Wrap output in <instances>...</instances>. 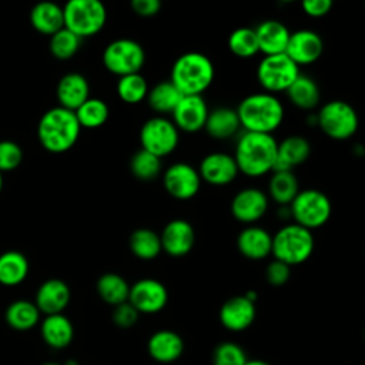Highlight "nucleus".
<instances>
[{"mask_svg": "<svg viewBox=\"0 0 365 365\" xmlns=\"http://www.w3.org/2000/svg\"><path fill=\"white\" fill-rule=\"evenodd\" d=\"M277 143L272 134L244 131L234 153L238 171L254 178L271 173L277 160Z\"/></svg>", "mask_w": 365, "mask_h": 365, "instance_id": "f257e3e1", "label": "nucleus"}, {"mask_svg": "<svg viewBox=\"0 0 365 365\" xmlns=\"http://www.w3.org/2000/svg\"><path fill=\"white\" fill-rule=\"evenodd\" d=\"M241 128L251 133L272 134L284 121V106L275 94L262 91L244 97L235 108Z\"/></svg>", "mask_w": 365, "mask_h": 365, "instance_id": "f03ea898", "label": "nucleus"}, {"mask_svg": "<svg viewBox=\"0 0 365 365\" xmlns=\"http://www.w3.org/2000/svg\"><path fill=\"white\" fill-rule=\"evenodd\" d=\"M81 127L74 111L60 106L47 110L37 125V137L43 148L60 154L68 151L78 140Z\"/></svg>", "mask_w": 365, "mask_h": 365, "instance_id": "7ed1b4c3", "label": "nucleus"}, {"mask_svg": "<svg viewBox=\"0 0 365 365\" xmlns=\"http://www.w3.org/2000/svg\"><path fill=\"white\" fill-rule=\"evenodd\" d=\"M214 76L215 68L208 56L187 51L173 63L170 81L182 96H202L212 84Z\"/></svg>", "mask_w": 365, "mask_h": 365, "instance_id": "20e7f679", "label": "nucleus"}, {"mask_svg": "<svg viewBox=\"0 0 365 365\" xmlns=\"http://www.w3.org/2000/svg\"><path fill=\"white\" fill-rule=\"evenodd\" d=\"M314 235L309 230L292 222L281 227L272 235L271 255L287 265H299L314 252Z\"/></svg>", "mask_w": 365, "mask_h": 365, "instance_id": "39448f33", "label": "nucleus"}, {"mask_svg": "<svg viewBox=\"0 0 365 365\" xmlns=\"http://www.w3.org/2000/svg\"><path fill=\"white\" fill-rule=\"evenodd\" d=\"M64 27L81 38L98 34L107 23L103 0H67L63 6Z\"/></svg>", "mask_w": 365, "mask_h": 365, "instance_id": "423d86ee", "label": "nucleus"}, {"mask_svg": "<svg viewBox=\"0 0 365 365\" xmlns=\"http://www.w3.org/2000/svg\"><path fill=\"white\" fill-rule=\"evenodd\" d=\"M288 207L294 222L309 231L325 225L332 214L331 200L315 188L299 190Z\"/></svg>", "mask_w": 365, "mask_h": 365, "instance_id": "0eeeda50", "label": "nucleus"}, {"mask_svg": "<svg viewBox=\"0 0 365 365\" xmlns=\"http://www.w3.org/2000/svg\"><path fill=\"white\" fill-rule=\"evenodd\" d=\"M317 125L332 140L351 138L359 125V118L355 108L342 100H331L322 104L315 114Z\"/></svg>", "mask_w": 365, "mask_h": 365, "instance_id": "6e6552de", "label": "nucleus"}, {"mask_svg": "<svg viewBox=\"0 0 365 365\" xmlns=\"http://www.w3.org/2000/svg\"><path fill=\"white\" fill-rule=\"evenodd\" d=\"M144 63L145 51L143 46L133 38L113 40L103 51L104 67L117 77L140 73Z\"/></svg>", "mask_w": 365, "mask_h": 365, "instance_id": "1a4fd4ad", "label": "nucleus"}, {"mask_svg": "<svg viewBox=\"0 0 365 365\" xmlns=\"http://www.w3.org/2000/svg\"><path fill=\"white\" fill-rule=\"evenodd\" d=\"M299 74V67L285 53L264 56L257 66L258 84L271 94L287 91Z\"/></svg>", "mask_w": 365, "mask_h": 365, "instance_id": "9d476101", "label": "nucleus"}, {"mask_svg": "<svg viewBox=\"0 0 365 365\" xmlns=\"http://www.w3.org/2000/svg\"><path fill=\"white\" fill-rule=\"evenodd\" d=\"M180 131L164 115L148 118L140 128V148L163 158L170 155L178 145Z\"/></svg>", "mask_w": 365, "mask_h": 365, "instance_id": "9b49d317", "label": "nucleus"}, {"mask_svg": "<svg viewBox=\"0 0 365 365\" xmlns=\"http://www.w3.org/2000/svg\"><path fill=\"white\" fill-rule=\"evenodd\" d=\"M163 185L168 195L175 200H191L194 198L201 187V177L198 170L191 164L178 161L171 164L163 173Z\"/></svg>", "mask_w": 365, "mask_h": 365, "instance_id": "f8f14e48", "label": "nucleus"}, {"mask_svg": "<svg viewBox=\"0 0 365 365\" xmlns=\"http://www.w3.org/2000/svg\"><path fill=\"white\" fill-rule=\"evenodd\" d=\"M140 314H157L168 302L165 285L154 278H143L130 285L127 299Z\"/></svg>", "mask_w": 365, "mask_h": 365, "instance_id": "ddd939ff", "label": "nucleus"}, {"mask_svg": "<svg viewBox=\"0 0 365 365\" xmlns=\"http://www.w3.org/2000/svg\"><path fill=\"white\" fill-rule=\"evenodd\" d=\"M208 111V104L202 96H182L171 113V121L178 131L192 134L204 128Z\"/></svg>", "mask_w": 365, "mask_h": 365, "instance_id": "4468645a", "label": "nucleus"}, {"mask_svg": "<svg viewBox=\"0 0 365 365\" xmlns=\"http://www.w3.org/2000/svg\"><path fill=\"white\" fill-rule=\"evenodd\" d=\"M324 53L322 37L308 29H301L289 34L285 54L298 66H309L319 60Z\"/></svg>", "mask_w": 365, "mask_h": 365, "instance_id": "2eb2a0df", "label": "nucleus"}, {"mask_svg": "<svg viewBox=\"0 0 365 365\" xmlns=\"http://www.w3.org/2000/svg\"><path fill=\"white\" fill-rule=\"evenodd\" d=\"M268 210V195L255 187L240 190L231 201L232 217L242 222L252 225L261 220Z\"/></svg>", "mask_w": 365, "mask_h": 365, "instance_id": "dca6fc26", "label": "nucleus"}, {"mask_svg": "<svg viewBox=\"0 0 365 365\" xmlns=\"http://www.w3.org/2000/svg\"><path fill=\"white\" fill-rule=\"evenodd\" d=\"M201 177V181H205L211 185L222 187L231 184L238 175V167L234 160V155L222 151H214L207 154L197 168Z\"/></svg>", "mask_w": 365, "mask_h": 365, "instance_id": "f3484780", "label": "nucleus"}, {"mask_svg": "<svg viewBox=\"0 0 365 365\" xmlns=\"http://www.w3.org/2000/svg\"><path fill=\"white\" fill-rule=\"evenodd\" d=\"M161 250L170 257L187 255L195 244L194 227L182 218L171 220L160 234Z\"/></svg>", "mask_w": 365, "mask_h": 365, "instance_id": "a211bd4d", "label": "nucleus"}, {"mask_svg": "<svg viewBox=\"0 0 365 365\" xmlns=\"http://www.w3.org/2000/svg\"><path fill=\"white\" fill-rule=\"evenodd\" d=\"M255 315V302L245 298V295H234L220 308V321L222 327L232 332H241L250 328Z\"/></svg>", "mask_w": 365, "mask_h": 365, "instance_id": "6ab92c4d", "label": "nucleus"}, {"mask_svg": "<svg viewBox=\"0 0 365 365\" xmlns=\"http://www.w3.org/2000/svg\"><path fill=\"white\" fill-rule=\"evenodd\" d=\"M71 299V291L67 282L60 278H50L40 284L36 291L34 304L40 314H61Z\"/></svg>", "mask_w": 365, "mask_h": 365, "instance_id": "aec40b11", "label": "nucleus"}, {"mask_svg": "<svg viewBox=\"0 0 365 365\" xmlns=\"http://www.w3.org/2000/svg\"><path fill=\"white\" fill-rule=\"evenodd\" d=\"M56 96L60 107L74 111L90 97V84L81 73L70 71L58 80Z\"/></svg>", "mask_w": 365, "mask_h": 365, "instance_id": "412c9836", "label": "nucleus"}, {"mask_svg": "<svg viewBox=\"0 0 365 365\" xmlns=\"http://www.w3.org/2000/svg\"><path fill=\"white\" fill-rule=\"evenodd\" d=\"M147 351L154 361L160 364H170L182 355L184 339L175 331L160 329L148 338Z\"/></svg>", "mask_w": 365, "mask_h": 365, "instance_id": "4be33fe9", "label": "nucleus"}, {"mask_svg": "<svg viewBox=\"0 0 365 365\" xmlns=\"http://www.w3.org/2000/svg\"><path fill=\"white\" fill-rule=\"evenodd\" d=\"M311 155V144L302 135H288L277 143V160L272 171L289 170L301 165Z\"/></svg>", "mask_w": 365, "mask_h": 365, "instance_id": "5701e85b", "label": "nucleus"}, {"mask_svg": "<svg viewBox=\"0 0 365 365\" xmlns=\"http://www.w3.org/2000/svg\"><path fill=\"white\" fill-rule=\"evenodd\" d=\"M272 235L262 227L248 225L237 237V248L248 259H264L271 255Z\"/></svg>", "mask_w": 365, "mask_h": 365, "instance_id": "b1692460", "label": "nucleus"}, {"mask_svg": "<svg viewBox=\"0 0 365 365\" xmlns=\"http://www.w3.org/2000/svg\"><path fill=\"white\" fill-rule=\"evenodd\" d=\"M254 30L257 34L259 53L264 56L285 53L291 31L284 23L278 20H265Z\"/></svg>", "mask_w": 365, "mask_h": 365, "instance_id": "393cba45", "label": "nucleus"}, {"mask_svg": "<svg viewBox=\"0 0 365 365\" xmlns=\"http://www.w3.org/2000/svg\"><path fill=\"white\" fill-rule=\"evenodd\" d=\"M40 334L46 345L53 349H63L71 344L74 338V327L63 312L51 314L41 319Z\"/></svg>", "mask_w": 365, "mask_h": 365, "instance_id": "a878e982", "label": "nucleus"}, {"mask_svg": "<svg viewBox=\"0 0 365 365\" xmlns=\"http://www.w3.org/2000/svg\"><path fill=\"white\" fill-rule=\"evenodd\" d=\"M30 23L33 29L41 34H54L64 27L63 6L50 0L36 3L30 10Z\"/></svg>", "mask_w": 365, "mask_h": 365, "instance_id": "bb28decb", "label": "nucleus"}, {"mask_svg": "<svg viewBox=\"0 0 365 365\" xmlns=\"http://www.w3.org/2000/svg\"><path fill=\"white\" fill-rule=\"evenodd\" d=\"M241 128L237 111L230 107H217L208 111L204 130L215 140H227Z\"/></svg>", "mask_w": 365, "mask_h": 365, "instance_id": "cd10ccee", "label": "nucleus"}, {"mask_svg": "<svg viewBox=\"0 0 365 365\" xmlns=\"http://www.w3.org/2000/svg\"><path fill=\"white\" fill-rule=\"evenodd\" d=\"M288 100L299 110L312 111L319 106L321 90L318 84L308 76L299 74L287 88Z\"/></svg>", "mask_w": 365, "mask_h": 365, "instance_id": "c85d7f7f", "label": "nucleus"}, {"mask_svg": "<svg viewBox=\"0 0 365 365\" xmlns=\"http://www.w3.org/2000/svg\"><path fill=\"white\" fill-rule=\"evenodd\" d=\"M30 271L29 259L20 251L10 250L0 254V284L16 287L21 284Z\"/></svg>", "mask_w": 365, "mask_h": 365, "instance_id": "c756f323", "label": "nucleus"}, {"mask_svg": "<svg viewBox=\"0 0 365 365\" xmlns=\"http://www.w3.org/2000/svg\"><path fill=\"white\" fill-rule=\"evenodd\" d=\"M40 315L34 301L16 299L7 305L4 319L7 325L16 331H29L40 322Z\"/></svg>", "mask_w": 365, "mask_h": 365, "instance_id": "7c9ffc66", "label": "nucleus"}, {"mask_svg": "<svg viewBox=\"0 0 365 365\" xmlns=\"http://www.w3.org/2000/svg\"><path fill=\"white\" fill-rule=\"evenodd\" d=\"M181 97L182 94L178 91V88L170 80H165L148 88L145 100L154 113H157L158 115H164L174 111Z\"/></svg>", "mask_w": 365, "mask_h": 365, "instance_id": "2f4dec72", "label": "nucleus"}, {"mask_svg": "<svg viewBox=\"0 0 365 365\" xmlns=\"http://www.w3.org/2000/svg\"><path fill=\"white\" fill-rule=\"evenodd\" d=\"M268 181V195L278 205H289L299 191V182L294 171H271Z\"/></svg>", "mask_w": 365, "mask_h": 365, "instance_id": "473e14b6", "label": "nucleus"}, {"mask_svg": "<svg viewBox=\"0 0 365 365\" xmlns=\"http://www.w3.org/2000/svg\"><path fill=\"white\" fill-rule=\"evenodd\" d=\"M96 289L104 302L114 307L128 299L130 284L117 272H106L97 279Z\"/></svg>", "mask_w": 365, "mask_h": 365, "instance_id": "72a5a7b5", "label": "nucleus"}, {"mask_svg": "<svg viewBox=\"0 0 365 365\" xmlns=\"http://www.w3.org/2000/svg\"><path fill=\"white\" fill-rule=\"evenodd\" d=\"M130 251L134 257L150 261L160 255L161 250V241L160 234L153 231L151 228H137L131 232L128 240Z\"/></svg>", "mask_w": 365, "mask_h": 365, "instance_id": "f704fd0d", "label": "nucleus"}, {"mask_svg": "<svg viewBox=\"0 0 365 365\" xmlns=\"http://www.w3.org/2000/svg\"><path fill=\"white\" fill-rule=\"evenodd\" d=\"M74 114L81 128H98L107 123L110 110L104 100L88 97L78 108L74 110Z\"/></svg>", "mask_w": 365, "mask_h": 365, "instance_id": "c9c22d12", "label": "nucleus"}, {"mask_svg": "<svg viewBox=\"0 0 365 365\" xmlns=\"http://www.w3.org/2000/svg\"><path fill=\"white\" fill-rule=\"evenodd\" d=\"M118 98L125 104H138L145 100L148 93V83L147 80L140 74H127L123 77H118L117 87H115Z\"/></svg>", "mask_w": 365, "mask_h": 365, "instance_id": "e433bc0d", "label": "nucleus"}, {"mask_svg": "<svg viewBox=\"0 0 365 365\" xmlns=\"http://www.w3.org/2000/svg\"><path fill=\"white\" fill-rule=\"evenodd\" d=\"M230 51L240 58H250L259 53L255 30L251 27H238L228 36Z\"/></svg>", "mask_w": 365, "mask_h": 365, "instance_id": "4c0bfd02", "label": "nucleus"}, {"mask_svg": "<svg viewBox=\"0 0 365 365\" xmlns=\"http://www.w3.org/2000/svg\"><path fill=\"white\" fill-rule=\"evenodd\" d=\"M130 171L140 181H153L161 173V158L140 148L130 160Z\"/></svg>", "mask_w": 365, "mask_h": 365, "instance_id": "58836bf2", "label": "nucleus"}, {"mask_svg": "<svg viewBox=\"0 0 365 365\" xmlns=\"http://www.w3.org/2000/svg\"><path fill=\"white\" fill-rule=\"evenodd\" d=\"M81 37H78L68 29L63 27L61 30L50 36L48 48L53 57H56L57 60H68L74 54H77V51L81 47Z\"/></svg>", "mask_w": 365, "mask_h": 365, "instance_id": "ea45409f", "label": "nucleus"}, {"mask_svg": "<svg viewBox=\"0 0 365 365\" xmlns=\"http://www.w3.org/2000/svg\"><path fill=\"white\" fill-rule=\"evenodd\" d=\"M212 365H244L247 362V354L242 346L235 342H220L212 351Z\"/></svg>", "mask_w": 365, "mask_h": 365, "instance_id": "a19ab883", "label": "nucleus"}, {"mask_svg": "<svg viewBox=\"0 0 365 365\" xmlns=\"http://www.w3.org/2000/svg\"><path fill=\"white\" fill-rule=\"evenodd\" d=\"M23 160L21 147L10 140L0 141V173L16 170Z\"/></svg>", "mask_w": 365, "mask_h": 365, "instance_id": "79ce46f5", "label": "nucleus"}, {"mask_svg": "<svg viewBox=\"0 0 365 365\" xmlns=\"http://www.w3.org/2000/svg\"><path fill=\"white\" fill-rule=\"evenodd\" d=\"M138 318H140V312L128 301L113 307L111 319L118 328H123V329L131 328L138 322Z\"/></svg>", "mask_w": 365, "mask_h": 365, "instance_id": "37998d69", "label": "nucleus"}, {"mask_svg": "<svg viewBox=\"0 0 365 365\" xmlns=\"http://www.w3.org/2000/svg\"><path fill=\"white\" fill-rule=\"evenodd\" d=\"M289 277H291V267L275 258L265 268V279L272 287L285 285Z\"/></svg>", "mask_w": 365, "mask_h": 365, "instance_id": "c03bdc74", "label": "nucleus"}, {"mask_svg": "<svg viewBox=\"0 0 365 365\" xmlns=\"http://www.w3.org/2000/svg\"><path fill=\"white\" fill-rule=\"evenodd\" d=\"M301 1V9L308 17L319 19L327 16L332 6L334 0H299Z\"/></svg>", "mask_w": 365, "mask_h": 365, "instance_id": "a18cd8bd", "label": "nucleus"}, {"mask_svg": "<svg viewBox=\"0 0 365 365\" xmlns=\"http://www.w3.org/2000/svg\"><path fill=\"white\" fill-rule=\"evenodd\" d=\"M161 0H130L131 10L140 17H153L161 10Z\"/></svg>", "mask_w": 365, "mask_h": 365, "instance_id": "49530a36", "label": "nucleus"}, {"mask_svg": "<svg viewBox=\"0 0 365 365\" xmlns=\"http://www.w3.org/2000/svg\"><path fill=\"white\" fill-rule=\"evenodd\" d=\"M244 365H271V364L267 361H262V359H247V362Z\"/></svg>", "mask_w": 365, "mask_h": 365, "instance_id": "de8ad7c7", "label": "nucleus"}, {"mask_svg": "<svg viewBox=\"0 0 365 365\" xmlns=\"http://www.w3.org/2000/svg\"><path fill=\"white\" fill-rule=\"evenodd\" d=\"M244 295H245V298H248V299L252 301V302L257 301V292H255V291H247Z\"/></svg>", "mask_w": 365, "mask_h": 365, "instance_id": "09e8293b", "label": "nucleus"}, {"mask_svg": "<svg viewBox=\"0 0 365 365\" xmlns=\"http://www.w3.org/2000/svg\"><path fill=\"white\" fill-rule=\"evenodd\" d=\"M63 365H78V362L76 361V359H73V358H70V359H67Z\"/></svg>", "mask_w": 365, "mask_h": 365, "instance_id": "8fccbe9b", "label": "nucleus"}, {"mask_svg": "<svg viewBox=\"0 0 365 365\" xmlns=\"http://www.w3.org/2000/svg\"><path fill=\"white\" fill-rule=\"evenodd\" d=\"M41 365H63L60 362H56V361H47V362H43Z\"/></svg>", "mask_w": 365, "mask_h": 365, "instance_id": "3c124183", "label": "nucleus"}, {"mask_svg": "<svg viewBox=\"0 0 365 365\" xmlns=\"http://www.w3.org/2000/svg\"><path fill=\"white\" fill-rule=\"evenodd\" d=\"M3 173H0V191H1V188H3V175H1Z\"/></svg>", "mask_w": 365, "mask_h": 365, "instance_id": "603ef678", "label": "nucleus"}, {"mask_svg": "<svg viewBox=\"0 0 365 365\" xmlns=\"http://www.w3.org/2000/svg\"><path fill=\"white\" fill-rule=\"evenodd\" d=\"M278 1H281V3H294L297 0H278Z\"/></svg>", "mask_w": 365, "mask_h": 365, "instance_id": "864d4df0", "label": "nucleus"}]
</instances>
